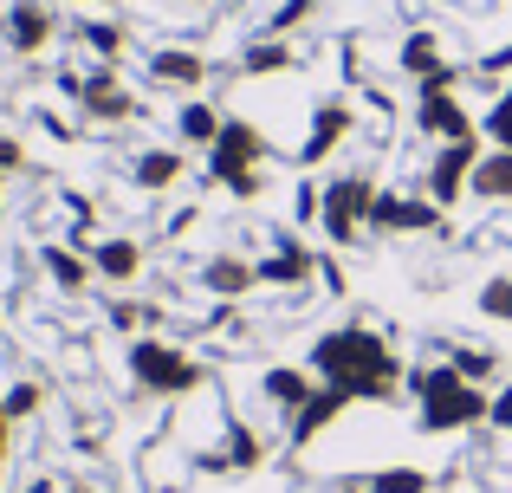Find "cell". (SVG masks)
<instances>
[{
    "label": "cell",
    "mask_w": 512,
    "mask_h": 493,
    "mask_svg": "<svg viewBox=\"0 0 512 493\" xmlns=\"http://www.w3.org/2000/svg\"><path fill=\"white\" fill-rule=\"evenodd\" d=\"M305 370H312L318 383H338L350 403H376V409H383V403L402 396L409 357H402L376 325H363V318H338V325L312 331V344H305Z\"/></svg>",
    "instance_id": "6da1fadb"
},
{
    "label": "cell",
    "mask_w": 512,
    "mask_h": 493,
    "mask_svg": "<svg viewBox=\"0 0 512 493\" xmlns=\"http://www.w3.org/2000/svg\"><path fill=\"white\" fill-rule=\"evenodd\" d=\"M402 396L415 403V435H467V429H487V409H493V390L461 383L448 357H441V364H409Z\"/></svg>",
    "instance_id": "7a4b0ae2"
},
{
    "label": "cell",
    "mask_w": 512,
    "mask_h": 493,
    "mask_svg": "<svg viewBox=\"0 0 512 493\" xmlns=\"http://www.w3.org/2000/svg\"><path fill=\"white\" fill-rule=\"evenodd\" d=\"M124 370L137 383V396H156V403H188V396L208 383V364H201L188 344L163 338V331H143V338L124 344Z\"/></svg>",
    "instance_id": "3957f363"
},
{
    "label": "cell",
    "mask_w": 512,
    "mask_h": 493,
    "mask_svg": "<svg viewBox=\"0 0 512 493\" xmlns=\"http://www.w3.org/2000/svg\"><path fill=\"white\" fill-rule=\"evenodd\" d=\"M474 78V65H448V72H435V78H422L415 85V98H409V130L435 150V143H461V137H480V117L467 111V98H461V85Z\"/></svg>",
    "instance_id": "277c9868"
},
{
    "label": "cell",
    "mask_w": 512,
    "mask_h": 493,
    "mask_svg": "<svg viewBox=\"0 0 512 493\" xmlns=\"http://www.w3.org/2000/svg\"><path fill=\"white\" fill-rule=\"evenodd\" d=\"M376 189L383 182L363 176V169H344V176L325 182V215H318V234H325L338 253H357L370 241V208H376Z\"/></svg>",
    "instance_id": "5b68a950"
},
{
    "label": "cell",
    "mask_w": 512,
    "mask_h": 493,
    "mask_svg": "<svg viewBox=\"0 0 512 493\" xmlns=\"http://www.w3.org/2000/svg\"><path fill=\"white\" fill-rule=\"evenodd\" d=\"M480 156H487V137H461V143H435L422 163V195L441 208V215H461L467 208V182H474Z\"/></svg>",
    "instance_id": "8992f818"
},
{
    "label": "cell",
    "mask_w": 512,
    "mask_h": 493,
    "mask_svg": "<svg viewBox=\"0 0 512 493\" xmlns=\"http://www.w3.org/2000/svg\"><path fill=\"white\" fill-rule=\"evenodd\" d=\"M260 163H273V137H266L253 117H227L214 150H208V163H201V176H208V189H227L240 169H260Z\"/></svg>",
    "instance_id": "52a82bcc"
},
{
    "label": "cell",
    "mask_w": 512,
    "mask_h": 493,
    "mask_svg": "<svg viewBox=\"0 0 512 493\" xmlns=\"http://www.w3.org/2000/svg\"><path fill=\"white\" fill-rule=\"evenodd\" d=\"M448 228V215H441L435 202H428L422 189H376V208H370V234H383V241H402V234H441Z\"/></svg>",
    "instance_id": "ba28073f"
},
{
    "label": "cell",
    "mask_w": 512,
    "mask_h": 493,
    "mask_svg": "<svg viewBox=\"0 0 512 493\" xmlns=\"http://www.w3.org/2000/svg\"><path fill=\"white\" fill-rule=\"evenodd\" d=\"M78 117H85V124H98V130L137 124V117H143V98L124 85V72H117V65H91V72H85V91H78Z\"/></svg>",
    "instance_id": "9c48e42d"
},
{
    "label": "cell",
    "mask_w": 512,
    "mask_h": 493,
    "mask_svg": "<svg viewBox=\"0 0 512 493\" xmlns=\"http://www.w3.org/2000/svg\"><path fill=\"white\" fill-rule=\"evenodd\" d=\"M350 137H357V111H350L344 98H318L312 104V124H305V137H299V150H292V156H299V169L312 176V169L331 163Z\"/></svg>",
    "instance_id": "30bf717a"
},
{
    "label": "cell",
    "mask_w": 512,
    "mask_h": 493,
    "mask_svg": "<svg viewBox=\"0 0 512 493\" xmlns=\"http://www.w3.org/2000/svg\"><path fill=\"white\" fill-rule=\"evenodd\" d=\"M0 39H7L13 59L52 52V39H59V7H52V0H13V7L0 13Z\"/></svg>",
    "instance_id": "8fae6325"
},
{
    "label": "cell",
    "mask_w": 512,
    "mask_h": 493,
    "mask_svg": "<svg viewBox=\"0 0 512 493\" xmlns=\"http://www.w3.org/2000/svg\"><path fill=\"white\" fill-rule=\"evenodd\" d=\"M143 72H150V85L175 91V98H201L214 65H208V52H195V46H150Z\"/></svg>",
    "instance_id": "7c38bea8"
},
{
    "label": "cell",
    "mask_w": 512,
    "mask_h": 493,
    "mask_svg": "<svg viewBox=\"0 0 512 493\" xmlns=\"http://www.w3.org/2000/svg\"><path fill=\"white\" fill-rule=\"evenodd\" d=\"M253 273H260V286H273V292H299V286L318 279V253L305 241H292V234H279V241L253 260Z\"/></svg>",
    "instance_id": "4fadbf2b"
},
{
    "label": "cell",
    "mask_w": 512,
    "mask_h": 493,
    "mask_svg": "<svg viewBox=\"0 0 512 493\" xmlns=\"http://www.w3.org/2000/svg\"><path fill=\"white\" fill-rule=\"evenodd\" d=\"M344 409H350V396L338 390V383H318V390L305 396L299 409H292V422H286V448H292V455H305V448H312L318 435L331 429V422H344Z\"/></svg>",
    "instance_id": "5bb4252c"
},
{
    "label": "cell",
    "mask_w": 512,
    "mask_h": 493,
    "mask_svg": "<svg viewBox=\"0 0 512 493\" xmlns=\"http://www.w3.org/2000/svg\"><path fill=\"white\" fill-rule=\"evenodd\" d=\"M201 292H208V299H221V305H240L247 292H260V273H253V253H240V247H221V253H208V260H201Z\"/></svg>",
    "instance_id": "9a60e30c"
},
{
    "label": "cell",
    "mask_w": 512,
    "mask_h": 493,
    "mask_svg": "<svg viewBox=\"0 0 512 493\" xmlns=\"http://www.w3.org/2000/svg\"><path fill=\"white\" fill-rule=\"evenodd\" d=\"M182 176H188V150L182 143H143V150H130V189L169 195Z\"/></svg>",
    "instance_id": "2e32d148"
},
{
    "label": "cell",
    "mask_w": 512,
    "mask_h": 493,
    "mask_svg": "<svg viewBox=\"0 0 512 493\" xmlns=\"http://www.w3.org/2000/svg\"><path fill=\"white\" fill-rule=\"evenodd\" d=\"M312 390H318V377H312L305 364H292V357H286V364H266V370H260V403L273 409V416H286V422H292V409H299Z\"/></svg>",
    "instance_id": "e0dca14e"
},
{
    "label": "cell",
    "mask_w": 512,
    "mask_h": 493,
    "mask_svg": "<svg viewBox=\"0 0 512 493\" xmlns=\"http://www.w3.org/2000/svg\"><path fill=\"white\" fill-rule=\"evenodd\" d=\"M467 202L487 208V215H512V150H487L467 182Z\"/></svg>",
    "instance_id": "ac0fdd59"
},
{
    "label": "cell",
    "mask_w": 512,
    "mask_h": 493,
    "mask_svg": "<svg viewBox=\"0 0 512 493\" xmlns=\"http://www.w3.org/2000/svg\"><path fill=\"white\" fill-rule=\"evenodd\" d=\"M91 273L104 279V286H130V279L143 273V241L137 234H104V241H91Z\"/></svg>",
    "instance_id": "d6986e66"
},
{
    "label": "cell",
    "mask_w": 512,
    "mask_h": 493,
    "mask_svg": "<svg viewBox=\"0 0 512 493\" xmlns=\"http://www.w3.org/2000/svg\"><path fill=\"white\" fill-rule=\"evenodd\" d=\"M221 124H227V111L214 98H182V104H175V143H182V150L208 156L214 137H221Z\"/></svg>",
    "instance_id": "ffe728a7"
},
{
    "label": "cell",
    "mask_w": 512,
    "mask_h": 493,
    "mask_svg": "<svg viewBox=\"0 0 512 493\" xmlns=\"http://www.w3.org/2000/svg\"><path fill=\"white\" fill-rule=\"evenodd\" d=\"M78 46L91 52V65H124L130 59V26L111 13H85L78 20Z\"/></svg>",
    "instance_id": "44dd1931"
},
{
    "label": "cell",
    "mask_w": 512,
    "mask_h": 493,
    "mask_svg": "<svg viewBox=\"0 0 512 493\" xmlns=\"http://www.w3.org/2000/svg\"><path fill=\"white\" fill-rule=\"evenodd\" d=\"M39 266H46V279L65 292V299H78V292L98 279V273H91V253H85V247H72V241H52L46 253H39Z\"/></svg>",
    "instance_id": "7402d4cb"
},
{
    "label": "cell",
    "mask_w": 512,
    "mask_h": 493,
    "mask_svg": "<svg viewBox=\"0 0 512 493\" xmlns=\"http://www.w3.org/2000/svg\"><path fill=\"white\" fill-rule=\"evenodd\" d=\"M396 65H402V72H409L415 78V85H422V78H435V72H448V39H441L435 33V26H415V33L409 39H402V52H396Z\"/></svg>",
    "instance_id": "603a6c76"
},
{
    "label": "cell",
    "mask_w": 512,
    "mask_h": 493,
    "mask_svg": "<svg viewBox=\"0 0 512 493\" xmlns=\"http://www.w3.org/2000/svg\"><path fill=\"white\" fill-rule=\"evenodd\" d=\"M292 65H299V46H292V39L260 33L253 46H240V78H279V72H292Z\"/></svg>",
    "instance_id": "cb8c5ba5"
},
{
    "label": "cell",
    "mask_w": 512,
    "mask_h": 493,
    "mask_svg": "<svg viewBox=\"0 0 512 493\" xmlns=\"http://www.w3.org/2000/svg\"><path fill=\"white\" fill-rule=\"evenodd\" d=\"M448 364L461 383H480V390H493V383L506 377V357L493 351V344H448Z\"/></svg>",
    "instance_id": "d4e9b609"
},
{
    "label": "cell",
    "mask_w": 512,
    "mask_h": 493,
    "mask_svg": "<svg viewBox=\"0 0 512 493\" xmlns=\"http://www.w3.org/2000/svg\"><path fill=\"white\" fill-rule=\"evenodd\" d=\"M363 493H435V474L415 468V461H383V468L363 474Z\"/></svg>",
    "instance_id": "484cf974"
},
{
    "label": "cell",
    "mask_w": 512,
    "mask_h": 493,
    "mask_svg": "<svg viewBox=\"0 0 512 493\" xmlns=\"http://www.w3.org/2000/svg\"><path fill=\"white\" fill-rule=\"evenodd\" d=\"M474 312L487 325H512V273H487L474 286Z\"/></svg>",
    "instance_id": "4316f807"
},
{
    "label": "cell",
    "mask_w": 512,
    "mask_h": 493,
    "mask_svg": "<svg viewBox=\"0 0 512 493\" xmlns=\"http://www.w3.org/2000/svg\"><path fill=\"white\" fill-rule=\"evenodd\" d=\"M0 409L13 416V429H20V422H33L39 409H46V383H33V377L7 383V390H0Z\"/></svg>",
    "instance_id": "83f0119b"
},
{
    "label": "cell",
    "mask_w": 512,
    "mask_h": 493,
    "mask_svg": "<svg viewBox=\"0 0 512 493\" xmlns=\"http://www.w3.org/2000/svg\"><path fill=\"white\" fill-rule=\"evenodd\" d=\"M104 325L124 331V338H143L150 331V299H111L104 305Z\"/></svg>",
    "instance_id": "f1b7e54d"
},
{
    "label": "cell",
    "mask_w": 512,
    "mask_h": 493,
    "mask_svg": "<svg viewBox=\"0 0 512 493\" xmlns=\"http://www.w3.org/2000/svg\"><path fill=\"white\" fill-rule=\"evenodd\" d=\"M318 215H325V182L299 176L292 182V228H318Z\"/></svg>",
    "instance_id": "f546056e"
},
{
    "label": "cell",
    "mask_w": 512,
    "mask_h": 493,
    "mask_svg": "<svg viewBox=\"0 0 512 493\" xmlns=\"http://www.w3.org/2000/svg\"><path fill=\"white\" fill-rule=\"evenodd\" d=\"M266 189H273V163H260V169H240V176L227 182L221 195H234L240 208H253V202H266Z\"/></svg>",
    "instance_id": "4dcf8cb0"
},
{
    "label": "cell",
    "mask_w": 512,
    "mask_h": 493,
    "mask_svg": "<svg viewBox=\"0 0 512 493\" xmlns=\"http://www.w3.org/2000/svg\"><path fill=\"white\" fill-rule=\"evenodd\" d=\"M480 137H487V150H512V104L493 98L487 117H480Z\"/></svg>",
    "instance_id": "1f68e13d"
},
{
    "label": "cell",
    "mask_w": 512,
    "mask_h": 493,
    "mask_svg": "<svg viewBox=\"0 0 512 493\" xmlns=\"http://www.w3.org/2000/svg\"><path fill=\"white\" fill-rule=\"evenodd\" d=\"M312 13H318V0H286V7H279L273 20H266V33H273V39H286L292 26H305V20H312Z\"/></svg>",
    "instance_id": "d6a6232c"
},
{
    "label": "cell",
    "mask_w": 512,
    "mask_h": 493,
    "mask_svg": "<svg viewBox=\"0 0 512 493\" xmlns=\"http://www.w3.org/2000/svg\"><path fill=\"white\" fill-rule=\"evenodd\" d=\"M474 78H487V85H493V91H500V85H506V78H512V39H506V46H500V52H487V59H474Z\"/></svg>",
    "instance_id": "836d02e7"
},
{
    "label": "cell",
    "mask_w": 512,
    "mask_h": 493,
    "mask_svg": "<svg viewBox=\"0 0 512 493\" xmlns=\"http://www.w3.org/2000/svg\"><path fill=\"white\" fill-rule=\"evenodd\" d=\"M20 169H26V143L0 130V182H7V176H20Z\"/></svg>",
    "instance_id": "e575fe53"
},
{
    "label": "cell",
    "mask_w": 512,
    "mask_h": 493,
    "mask_svg": "<svg viewBox=\"0 0 512 493\" xmlns=\"http://www.w3.org/2000/svg\"><path fill=\"white\" fill-rule=\"evenodd\" d=\"M487 429H500V435H512V383H506V390H493V409H487Z\"/></svg>",
    "instance_id": "d590c367"
},
{
    "label": "cell",
    "mask_w": 512,
    "mask_h": 493,
    "mask_svg": "<svg viewBox=\"0 0 512 493\" xmlns=\"http://www.w3.org/2000/svg\"><path fill=\"white\" fill-rule=\"evenodd\" d=\"M7 455H13V416L0 409V468H7Z\"/></svg>",
    "instance_id": "8d00e7d4"
},
{
    "label": "cell",
    "mask_w": 512,
    "mask_h": 493,
    "mask_svg": "<svg viewBox=\"0 0 512 493\" xmlns=\"http://www.w3.org/2000/svg\"><path fill=\"white\" fill-rule=\"evenodd\" d=\"M20 493H59V481H52V474H39V481H26Z\"/></svg>",
    "instance_id": "74e56055"
},
{
    "label": "cell",
    "mask_w": 512,
    "mask_h": 493,
    "mask_svg": "<svg viewBox=\"0 0 512 493\" xmlns=\"http://www.w3.org/2000/svg\"><path fill=\"white\" fill-rule=\"evenodd\" d=\"M72 7H91V13H111L117 0H72Z\"/></svg>",
    "instance_id": "f35d334b"
},
{
    "label": "cell",
    "mask_w": 512,
    "mask_h": 493,
    "mask_svg": "<svg viewBox=\"0 0 512 493\" xmlns=\"http://www.w3.org/2000/svg\"><path fill=\"white\" fill-rule=\"evenodd\" d=\"M493 98H506V104H512V78H506V85H500V91H493Z\"/></svg>",
    "instance_id": "ab89813d"
},
{
    "label": "cell",
    "mask_w": 512,
    "mask_h": 493,
    "mask_svg": "<svg viewBox=\"0 0 512 493\" xmlns=\"http://www.w3.org/2000/svg\"><path fill=\"white\" fill-rule=\"evenodd\" d=\"M338 493H363V481H344V487H338Z\"/></svg>",
    "instance_id": "60d3db41"
},
{
    "label": "cell",
    "mask_w": 512,
    "mask_h": 493,
    "mask_svg": "<svg viewBox=\"0 0 512 493\" xmlns=\"http://www.w3.org/2000/svg\"><path fill=\"white\" fill-rule=\"evenodd\" d=\"M0 208H7V182H0Z\"/></svg>",
    "instance_id": "b9f144b4"
},
{
    "label": "cell",
    "mask_w": 512,
    "mask_h": 493,
    "mask_svg": "<svg viewBox=\"0 0 512 493\" xmlns=\"http://www.w3.org/2000/svg\"><path fill=\"white\" fill-rule=\"evenodd\" d=\"M506 442H512V435H506Z\"/></svg>",
    "instance_id": "7bdbcfd3"
}]
</instances>
